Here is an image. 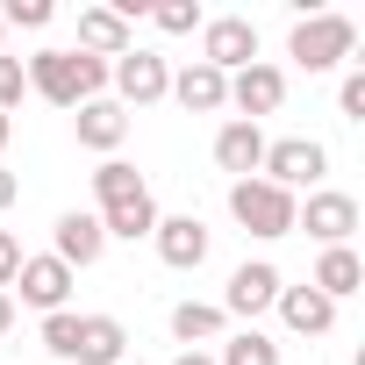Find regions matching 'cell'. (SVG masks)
Wrapping results in <instances>:
<instances>
[{"label":"cell","instance_id":"1","mask_svg":"<svg viewBox=\"0 0 365 365\" xmlns=\"http://www.w3.org/2000/svg\"><path fill=\"white\" fill-rule=\"evenodd\" d=\"M22 72H29V93H43L51 108L101 101V86H108V58H86V51H36Z\"/></svg>","mask_w":365,"mask_h":365},{"label":"cell","instance_id":"2","mask_svg":"<svg viewBox=\"0 0 365 365\" xmlns=\"http://www.w3.org/2000/svg\"><path fill=\"white\" fill-rule=\"evenodd\" d=\"M351 51H358V22H351V15H301L294 36H287V58H294L301 72H329V65H344Z\"/></svg>","mask_w":365,"mask_h":365},{"label":"cell","instance_id":"3","mask_svg":"<svg viewBox=\"0 0 365 365\" xmlns=\"http://www.w3.org/2000/svg\"><path fill=\"white\" fill-rule=\"evenodd\" d=\"M322 172H329V150L315 136H279V143H265V165H258V179H272L279 194H301V187L315 194Z\"/></svg>","mask_w":365,"mask_h":365},{"label":"cell","instance_id":"4","mask_svg":"<svg viewBox=\"0 0 365 365\" xmlns=\"http://www.w3.org/2000/svg\"><path fill=\"white\" fill-rule=\"evenodd\" d=\"M230 215L251 237H294V194H279L272 179H230Z\"/></svg>","mask_w":365,"mask_h":365},{"label":"cell","instance_id":"5","mask_svg":"<svg viewBox=\"0 0 365 365\" xmlns=\"http://www.w3.org/2000/svg\"><path fill=\"white\" fill-rule=\"evenodd\" d=\"M201 65H215L222 79L244 72V65H258V22H251V15H215V22H201Z\"/></svg>","mask_w":365,"mask_h":365},{"label":"cell","instance_id":"6","mask_svg":"<svg viewBox=\"0 0 365 365\" xmlns=\"http://www.w3.org/2000/svg\"><path fill=\"white\" fill-rule=\"evenodd\" d=\"M108 79H115V101H122V108H158V101L172 93V65H165L158 51H122V58L108 65Z\"/></svg>","mask_w":365,"mask_h":365},{"label":"cell","instance_id":"7","mask_svg":"<svg viewBox=\"0 0 365 365\" xmlns=\"http://www.w3.org/2000/svg\"><path fill=\"white\" fill-rule=\"evenodd\" d=\"M294 230H308L322 251H336V244H351V230H358V201L336 194V187H315L308 201H294Z\"/></svg>","mask_w":365,"mask_h":365},{"label":"cell","instance_id":"8","mask_svg":"<svg viewBox=\"0 0 365 365\" xmlns=\"http://www.w3.org/2000/svg\"><path fill=\"white\" fill-rule=\"evenodd\" d=\"M101 251H108V230H101V215H86V208H65V215L51 222V258H58V265L86 272V265H101Z\"/></svg>","mask_w":365,"mask_h":365},{"label":"cell","instance_id":"9","mask_svg":"<svg viewBox=\"0 0 365 365\" xmlns=\"http://www.w3.org/2000/svg\"><path fill=\"white\" fill-rule=\"evenodd\" d=\"M279 287H287V279H279V265L251 258V265H237V272H230V287H222V301H215V308H222V315H244V322H258V315L279 301Z\"/></svg>","mask_w":365,"mask_h":365},{"label":"cell","instance_id":"10","mask_svg":"<svg viewBox=\"0 0 365 365\" xmlns=\"http://www.w3.org/2000/svg\"><path fill=\"white\" fill-rule=\"evenodd\" d=\"M279 101H287V72L279 65H244V72H230V108H237V122H258V115H279Z\"/></svg>","mask_w":365,"mask_h":365},{"label":"cell","instance_id":"11","mask_svg":"<svg viewBox=\"0 0 365 365\" xmlns=\"http://www.w3.org/2000/svg\"><path fill=\"white\" fill-rule=\"evenodd\" d=\"M150 244H158V258H165L172 272H201V265H208V222H201V215H158Z\"/></svg>","mask_w":365,"mask_h":365},{"label":"cell","instance_id":"12","mask_svg":"<svg viewBox=\"0 0 365 365\" xmlns=\"http://www.w3.org/2000/svg\"><path fill=\"white\" fill-rule=\"evenodd\" d=\"M15 287H22V301L29 308H43V315H58L65 301H72V265H58L51 251L43 258H22V272H15ZM8 287V294H15Z\"/></svg>","mask_w":365,"mask_h":365},{"label":"cell","instance_id":"13","mask_svg":"<svg viewBox=\"0 0 365 365\" xmlns=\"http://www.w3.org/2000/svg\"><path fill=\"white\" fill-rule=\"evenodd\" d=\"M72 129H79V143L86 150H101V158H115L122 150V136H129V108L122 101H79V115H72Z\"/></svg>","mask_w":365,"mask_h":365},{"label":"cell","instance_id":"14","mask_svg":"<svg viewBox=\"0 0 365 365\" xmlns=\"http://www.w3.org/2000/svg\"><path fill=\"white\" fill-rule=\"evenodd\" d=\"M165 101H179L187 115H222V108H230V79L194 58L187 72H172V93H165Z\"/></svg>","mask_w":365,"mask_h":365},{"label":"cell","instance_id":"15","mask_svg":"<svg viewBox=\"0 0 365 365\" xmlns=\"http://www.w3.org/2000/svg\"><path fill=\"white\" fill-rule=\"evenodd\" d=\"M215 165H222L230 179H258V165H265V129H258V122H222V129H215Z\"/></svg>","mask_w":365,"mask_h":365},{"label":"cell","instance_id":"16","mask_svg":"<svg viewBox=\"0 0 365 365\" xmlns=\"http://www.w3.org/2000/svg\"><path fill=\"white\" fill-rule=\"evenodd\" d=\"M79 51L86 58H122V51H136V29L115 15V8H79Z\"/></svg>","mask_w":365,"mask_h":365},{"label":"cell","instance_id":"17","mask_svg":"<svg viewBox=\"0 0 365 365\" xmlns=\"http://www.w3.org/2000/svg\"><path fill=\"white\" fill-rule=\"evenodd\" d=\"M272 308H279V322H287L294 336H322V329L336 322V301H322L315 287H279Z\"/></svg>","mask_w":365,"mask_h":365},{"label":"cell","instance_id":"18","mask_svg":"<svg viewBox=\"0 0 365 365\" xmlns=\"http://www.w3.org/2000/svg\"><path fill=\"white\" fill-rule=\"evenodd\" d=\"M122 351H129V329H122L115 315H79V351H72V365H122Z\"/></svg>","mask_w":365,"mask_h":365},{"label":"cell","instance_id":"19","mask_svg":"<svg viewBox=\"0 0 365 365\" xmlns=\"http://www.w3.org/2000/svg\"><path fill=\"white\" fill-rule=\"evenodd\" d=\"M322 301H351L358 287H365V265H358V251L351 244H336V251H322L315 258V279H308Z\"/></svg>","mask_w":365,"mask_h":365},{"label":"cell","instance_id":"20","mask_svg":"<svg viewBox=\"0 0 365 365\" xmlns=\"http://www.w3.org/2000/svg\"><path fill=\"white\" fill-rule=\"evenodd\" d=\"M222 329H230V315H222L215 301H179V308H172V336L187 344V351H201V344H215Z\"/></svg>","mask_w":365,"mask_h":365},{"label":"cell","instance_id":"21","mask_svg":"<svg viewBox=\"0 0 365 365\" xmlns=\"http://www.w3.org/2000/svg\"><path fill=\"white\" fill-rule=\"evenodd\" d=\"M101 230H108V244H115V237H122V244H136V237H150V230H158V201H150V194L115 201V208H101Z\"/></svg>","mask_w":365,"mask_h":365},{"label":"cell","instance_id":"22","mask_svg":"<svg viewBox=\"0 0 365 365\" xmlns=\"http://www.w3.org/2000/svg\"><path fill=\"white\" fill-rule=\"evenodd\" d=\"M136 194H150V187H143V172H136L129 158H101V172H93V201L115 208V201H136Z\"/></svg>","mask_w":365,"mask_h":365},{"label":"cell","instance_id":"23","mask_svg":"<svg viewBox=\"0 0 365 365\" xmlns=\"http://www.w3.org/2000/svg\"><path fill=\"white\" fill-rule=\"evenodd\" d=\"M215 365H279V344L251 322V329H237V336H222V358Z\"/></svg>","mask_w":365,"mask_h":365},{"label":"cell","instance_id":"24","mask_svg":"<svg viewBox=\"0 0 365 365\" xmlns=\"http://www.w3.org/2000/svg\"><path fill=\"white\" fill-rule=\"evenodd\" d=\"M43 351L72 365V351H79V315H72V308H58V315H43Z\"/></svg>","mask_w":365,"mask_h":365},{"label":"cell","instance_id":"25","mask_svg":"<svg viewBox=\"0 0 365 365\" xmlns=\"http://www.w3.org/2000/svg\"><path fill=\"white\" fill-rule=\"evenodd\" d=\"M201 22H208V15L194 8V0H165V8H158V29H165V36H194Z\"/></svg>","mask_w":365,"mask_h":365},{"label":"cell","instance_id":"26","mask_svg":"<svg viewBox=\"0 0 365 365\" xmlns=\"http://www.w3.org/2000/svg\"><path fill=\"white\" fill-rule=\"evenodd\" d=\"M22 93H29L22 58H8V51H0V115H8V108H22Z\"/></svg>","mask_w":365,"mask_h":365},{"label":"cell","instance_id":"27","mask_svg":"<svg viewBox=\"0 0 365 365\" xmlns=\"http://www.w3.org/2000/svg\"><path fill=\"white\" fill-rule=\"evenodd\" d=\"M58 8H51V0H8V8H0V22H8V29H43Z\"/></svg>","mask_w":365,"mask_h":365},{"label":"cell","instance_id":"28","mask_svg":"<svg viewBox=\"0 0 365 365\" xmlns=\"http://www.w3.org/2000/svg\"><path fill=\"white\" fill-rule=\"evenodd\" d=\"M336 108H344V122H365V72H344V86H336Z\"/></svg>","mask_w":365,"mask_h":365},{"label":"cell","instance_id":"29","mask_svg":"<svg viewBox=\"0 0 365 365\" xmlns=\"http://www.w3.org/2000/svg\"><path fill=\"white\" fill-rule=\"evenodd\" d=\"M15 272H22V244H15V230H0V294L15 287Z\"/></svg>","mask_w":365,"mask_h":365},{"label":"cell","instance_id":"30","mask_svg":"<svg viewBox=\"0 0 365 365\" xmlns=\"http://www.w3.org/2000/svg\"><path fill=\"white\" fill-rule=\"evenodd\" d=\"M15 194H22V179H15L8 165H0V215H8V208H15Z\"/></svg>","mask_w":365,"mask_h":365},{"label":"cell","instance_id":"31","mask_svg":"<svg viewBox=\"0 0 365 365\" xmlns=\"http://www.w3.org/2000/svg\"><path fill=\"white\" fill-rule=\"evenodd\" d=\"M15 329V294H0V336Z\"/></svg>","mask_w":365,"mask_h":365},{"label":"cell","instance_id":"32","mask_svg":"<svg viewBox=\"0 0 365 365\" xmlns=\"http://www.w3.org/2000/svg\"><path fill=\"white\" fill-rule=\"evenodd\" d=\"M172 365H215V358H208V351H179Z\"/></svg>","mask_w":365,"mask_h":365},{"label":"cell","instance_id":"33","mask_svg":"<svg viewBox=\"0 0 365 365\" xmlns=\"http://www.w3.org/2000/svg\"><path fill=\"white\" fill-rule=\"evenodd\" d=\"M8 136H15V122H8V115H0V150H8Z\"/></svg>","mask_w":365,"mask_h":365},{"label":"cell","instance_id":"34","mask_svg":"<svg viewBox=\"0 0 365 365\" xmlns=\"http://www.w3.org/2000/svg\"><path fill=\"white\" fill-rule=\"evenodd\" d=\"M0 36H8V22H0Z\"/></svg>","mask_w":365,"mask_h":365},{"label":"cell","instance_id":"35","mask_svg":"<svg viewBox=\"0 0 365 365\" xmlns=\"http://www.w3.org/2000/svg\"><path fill=\"white\" fill-rule=\"evenodd\" d=\"M122 365H129V358H122Z\"/></svg>","mask_w":365,"mask_h":365}]
</instances>
